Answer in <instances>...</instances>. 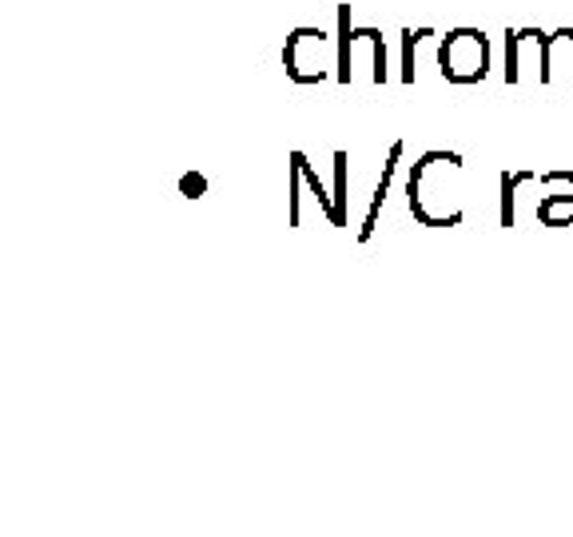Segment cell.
Returning <instances> with one entry per match:
<instances>
[{
    "mask_svg": "<svg viewBox=\"0 0 573 537\" xmlns=\"http://www.w3.org/2000/svg\"><path fill=\"white\" fill-rule=\"evenodd\" d=\"M406 207L422 227H458L462 212V156L422 152L406 179Z\"/></svg>",
    "mask_w": 573,
    "mask_h": 537,
    "instance_id": "6da1fadb",
    "label": "cell"
},
{
    "mask_svg": "<svg viewBox=\"0 0 573 537\" xmlns=\"http://www.w3.org/2000/svg\"><path fill=\"white\" fill-rule=\"evenodd\" d=\"M283 68L295 84H323L338 76V36L323 33L315 24L291 28L287 45H283Z\"/></svg>",
    "mask_w": 573,
    "mask_h": 537,
    "instance_id": "7a4b0ae2",
    "label": "cell"
},
{
    "mask_svg": "<svg viewBox=\"0 0 573 537\" xmlns=\"http://www.w3.org/2000/svg\"><path fill=\"white\" fill-rule=\"evenodd\" d=\"M439 72L450 84H478L490 76V36L482 28H454L439 45Z\"/></svg>",
    "mask_w": 573,
    "mask_h": 537,
    "instance_id": "3957f363",
    "label": "cell"
},
{
    "mask_svg": "<svg viewBox=\"0 0 573 537\" xmlns=\"http://www.w3.org/2000/svg\"><path fill=\"white\" fill-rule=\"evenodd\" d=\"M546 36L541 28H510L506 33V84L526 80V68L541 80L546 72Z\"/></svg>",
    "mask_w": 573,
    "mask_h": 537,
    "instance_id": "277c9868",
    "label": "cell"
},
{
    "mask_svg": "<svg viewBox=\"0 0 573 537\" xmlns=\"http://www.w3.org/2000/svg\"><path fill=\"white\" fill-rule=\"evenodd\" d=\"M538 219L546 227H573V171H546L541 176Z\"/></svg>",
    "mask_w": 573,
    "mask_h": 537,
    "instance_id": "5b68a950",
    "label": "cell"
},
{
    "mask_svg": "<svg viewBox=\"0 0 573 537\" xmlns=\"http://www.w3.org/2000/svg\"><path fill=\"white\" fill-rule=\"evenodd\" d=\"M398 164H403V144L394 140L391 152H386V164H382L379 188H374V195H371V207H367V219H362V227H359V243H371L374 227H379V212H382V203H386V195H391V183H394Z\"/></svg>",
    "mask_w": 573,
    "mask_h": 537,
    "instance_id": "8992f818",
    "label": "cell"
},
{
    "mask_svg": "<svg viewBox=\"0 0 573 537\" xmlns=\"http://www.w3.org/2000/svg\"><path fill=\"white\" fill-rule=\"evenodd\" d=\"M553 80H570L573 84V28H558V33L546 36V72H541V84H553Z\"/></svg>",
    "mask_w": 573,
    "mask_h": 537,
    "instance_id": "52a82bcc",
    "label": "cell"
},
{
    "mask_svg": "<svg viewBox=\"0 0 573 537\" xmlns=\"http://www.w3.org/2000/svg\"><path fill=\"white\" fill-rule=\"evenodd\" d=\"M538 171H502V212H498V224L514 227L517 224V191L534 183Z\"/></svg>",
    "mask_w": 573,
    "mask_h": 537,
    "instance_id": "ba28073f",
    "label": "cell"
},
{
    "mask_svg": "<svg viewBox=\"0 0 573 537\" xmlns=\"http://www.w3.org/2000/svg\"><path fill=\"white\" fill-rule=\"evenodd\" d=\"M347 152H335V227H347V207H350V195H347Z\"/></svg>",
    "mask_w": 573,
    "mask_h": 537,
    "instance_id": "9c48e42d",
    "label": "cell"
},
{
    "mask_svg": "<svg viewBox=\"0 0 573 537\" xmlns=\"http://www.w3.org/2000/svg\"><path fill=\"white\" fill-rule=\"evenodd\" d=\"M295 159H299V164H303V176H307V183H311V191H315V203H319V212H323L326 219H331V224H335V195H326L323 179H319V171L311 168V164H307V156H303V152H295Z\"/></svg>",
    "mask_w": 573,
    "mask_h": 537,
    "instance_id": "30bf717a",
    "label": "cell"
},
{
    "mask_svg": "<svg viewBox=\"0 0 573 537\" xmlns=\"http://www.w3.org/2000/svg\"><path fill=\"white\" fill-rule=\"evenodd\" d=\"M303 183H307L303 164H295V156H291V200H287V215H291V227L303 224V195H299V188H303Z\"/></svg>",
    "mask_w": 573,
    "mask_h": 537,
    "instance_id": "8fae6325",
    "label": "cell"
},
{
    "mask_svg": "<svg viewBox=\"0 0 573 537\" xmlns=\"http://www.w3.org/2000/svg\"><path fill=\"white\" fill-rule=\"evenodd\" d=\"M422 36H430V28H406L403 33V80L406 84H415V48L422 45Z\"/></svg>",
    "mask_w": 573,
    "mask_h": 537,
    "instance_id": "7c38bea8",
    "label": "cell"
},
{
    "mask_svg": "<svg viewBox=\"0 0 573 537\" xmlns=\"http://www.w3.org/2000/svg\"><path fill=\"white\" fill-rule=\"evenodd\" d=\"M180 191L188 195V200H200L203 191H207V179H203L200 171H188V176L180 179Z\"/></svg>",
    "mask_w": 573,
    "mask_h": 537,
    "instance_id": "4fadbf2b",
    "label": "cell"
}]
</instances>
